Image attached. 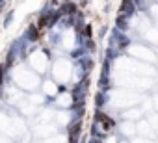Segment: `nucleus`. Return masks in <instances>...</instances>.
I'll use <instances>...</instances> for the list:
<instances>
[{
	"label": "nucleus",
	"instance_id": "nucleus-1",
	"mask_svg": "<svg viewBox=\"0 0 158 143\" xmlns=\"http://www.w3.org/2000/svg\"><path fill=\"white\" fill-rule=\"evenodd\" d=\"M132 11H134V4H132V0H123V4H121V13L130 15Z\"/></svg>",
	"mask_w": 158,
	"mask_h": 143
},
{
	"label": "nucleus",
	"instance_id": "nucleus-2",
	"mask_svg": "<svg viewBox=\"0 0 158 143\" xmlns=\"http://www.w3.org/2000/svg\"><path fill=\"white\" fill-rule=\"evenodd\" d=\"M37 30H39V28H35V26H32V28H30V34H28V35H30V39H32V41H35V39L39 37V32H37Z\"/></svg>",
	"mask_w": 158,
	"mask_h": 143
},
{
	"label": "nucleus",
	"instance_id": "nucleus-3",
	"mask_svg": "<svg viewBox=\"0 0 158 143\" xmlns=\"http://www.w3.org/2000/svg\"><path fill=\"white\" fill-rule=\"evenodd\" d=\"M74 11V6L73 4H65L63 8H61V13H65V15H69V13H73Z\"/></svg>",
	"mask_w": 158,
	"mask_h": 143
},
{
	"label": "nucleus",
	"instance_id": "nucleus-4",
	"mask_svg": "<svg viewBox=\"0 0 158 143\" xmlns=\"http://www.w3.org/2000/svg\"><path fill=\"white\" fill-rule=\"evenodd\" d=\"M47 21H48V15H43V17L39 19V24H37V26H39V28H43V26L47 24Z\"/></svg>",
	"mask_w": 158,
	"mask_h": 143
},
{
	"label": "nucleus",
	"instance_id": "nucleus-5",
	"mask_svg": "<svg viewBox=\"0 0 158 143\" xmlns=\"http://www.w3.org/2000/svg\"><path fill=\"white\" fill-rule=\"evenodd\" d=\"M95 119H97V121H101V123H102V121H104V119H106V115H104V113H101V112H97V113H95Z\"/></svg>",
	"mask_w": 158,
	"mask_h": 143
},
{
	"label": "nucleus",
	"instance_id": "nucleus-6",
	"mask_svg": "<svg viewBox=\"0 0 158 143\" xmlns=\"http://www.w3.org/2000/svg\"><path fill=\"white\" fill-rule=\"evenodd\" d=\"M102 104V97L101 95H97V106H101Z\"/></svg>",
	"mask_w": 158,
	"mask_h": 143
}]
</instances>
